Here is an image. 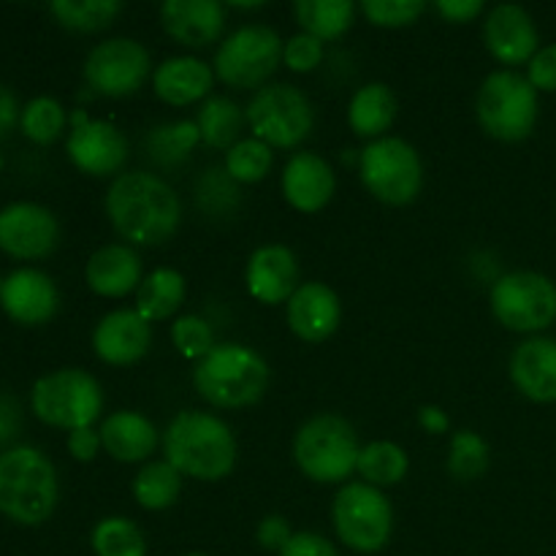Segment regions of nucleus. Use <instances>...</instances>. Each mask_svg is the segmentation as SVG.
<instances>
[{
  "instance_id": "nucleus-45",
  "label": "nucleus",
  "mask_w": 556,
  "mask_h": 556,
  "mask_svg": "<svg viewBox=\"0 0 556 556\" xmlns=\"http://www.w3.org/2000/svg\"><path fill=\"white\" fill-rule=\"evenodd\" d=\"M101 448H103L101 432H96L92 427L74 429V432L68 434V451H71V456H74V459L92 462Z\"/></svg>"
},
{
  "instance_id": "nucleus-22",
  "label": "nucleus",
  "mask_w": 556,
  "mask_h": 556,
  "mask_svg": "<svg viewBox=\"0 0 556 556\" xmlns=\"http://www.w3.org/2000/svg\"><path fill=\"white\" fill-rule=\"evenodd\" d=\"M248 288L261 304L291 302L299 291L296 255L286 244H264L248 261Z\"/></svg>"
},
{
  "instance_id": "nucleus-20",
  "label": "nucleus",
  "mask_w": 556,
  "mask_h": 556,
  "mask_svg": "<svg viewBox=\"0 0 556 556\" xmlns=\"http://www.w3.org/2000/svg\"><path fill=\"white\" fill-rule=\"evenodd\" d=\"M161 22L182 47H210L226 27V5L220 0H166Z\"/></svg>"
},
{
  "instance_id": "nucleus-25",
  "label": "nucleus",
  "mask_w": 556,
  "mask_h": 556,
  "mask_svg": "<svg viewBox=\"0 0 556 556\" xmlns=\"http://www.w3.org/2000/svg\"><path fill=\"white\" fill-rule=\"evenodd\" d=\"M212 81H215V68L190 54L163 60L152 74V87H155L157 98L172 106H188V103L201 101L204 96H210Z\"/></svg>"
},
{
  "instance_id": "nucleus-34",
  "label": "nucleus",
  "mask_w": 556,
  "mask_h": 556,
  "mask_svg": "<svg viewBox=\"0 0 556 556\" xmlns=\"http://www.w3.org/2000/svg\"><path fill=\"white\" fill-rule=\"evenodd\" d=\"M96 556H147V538L139 527L123 516H109L92 530Z\"/></svg>"
},
{
  "instance_id": "nucleus-3",
  "label": "nucleus",
  "mask_w": 556,
  "mask_h": 556,
  "mask_svg": "<svg viewBox=\"0 0 556 556\" xmlns=\"http://www.w3.org/2000/svg\"><path fill=\"white\" fill-rule=\"evenodd\" d=\"M58 472L33 445L0 454V514L25 527H38L58 508Z\"/></svg>"
},
{
  "instance_id": "nucleus-35",
  "label": "nucleus",
  "mask_w": 556,
  "mask_h": 556,
  "mask_svg": "<svg viewBox=\"0 0 556 556\" xmlns=\"http://www.w3.org/2000/svg\"><path fill=\"white\" fill-rule=\"evenodd\" d=\"M65 123H68V117H65L63 103L49 96L33 98L30 103H25V109L20 114L22 134L30 141H36V144H52V141H58Z\"/></svg>"
},
{
  "instance_id": "nucleus-48",
  "label": "nucleus",
  "mask_w": 556,
  "mask_h": 556,
  "mask_svg": "<svg viewBox=\"0 0 556 556\" xmlns=\"http://www.w3.org/2000/svg\"><path fill=\"white\" fill-rule=\"evenodd\" d=\"M20 103H16V96L11 92L9 85L0 81V141L14 130V125L20 123Z\"/></svg>"
},
{
  "instance_id": "nucleus-49",
  "label": "nucleus",
  "mask_w": 556,
  "mask_h": 556,
  "mask_svg": "<svg viewBox=\"0 0 556 556\" xmlns=\"http://www.w3.org/2000/svg\"><path fill=\"white\" fill-rule=\"evenodd\" d=\"M418 421H421V427L432 434L448 432V416L434 405L421 407V410H418Z\"/></svg>"
},
{
  "instance_id": "nucleus-27",
  "label": "nucleus",
  "mask_w": 556,
  "mask_h": 556,
  "mask_svg": "<svg viewBox=\"0 0 556 556\" xmlns=\"http://www.w3.org/2000/svg\"><path fill=\"white\" fill-rule=\"evenodd\" d=\"M396 117V98L383 81H369L358 87L348 106V123L364 139H383Z\"/></svg>"
},
{
  "instance_id": "nucleus-24",
  "label": "nucleus",
  "mask_w": 556,
  "mask_h": 556,
  "mask_svg": "<svg viewBox=\"0 0 556 556\" xmlns=\"http://www.w3.org/2000/svg\"><path fill=\"white\" fill-rule=\"evenodd\" d=\"M85 280L98 296L119 299L141 286V258L128 244H103L90 255L85 266Z\"/></svg>"
},
{
  "instance_id": "nucleus-47",
  "label": "nucleus",
  "mask_w": 556,
  "mask_h": 556,
  "mask_svg": "<svg viewBox=\"0 0 556 556\" xmlns=\"http://www.w3.org/2000/svg\"><path fill=\"white\" fill-rule=\"evenodd\" d=\"M434 9L448 22H470L483 11V0H440Z\"/></svg>"
},
{
  "instance_id": "nucleus-7",
  "label": "nucleus",
  "mask_w": 556,
  "mask_h": 556,
  "mask_svg": "<svg viewBox=\"0 0 556 556\" xmlns=\"http://www.w3.org/2000/svg\"><path fill=\"white\" fill-rule=\"evenodd\" d=\"M30 405L43 424L74 432L98 421L103 410V391L85 369H58L36 380Z\"/></svg>"
},
{
  "instance_id": "nucleus-37",
  "label": "nucleus",
  "mask_w": 556,
  "mask_h": 556,
  "mask_svg": "<svg viewBox=\"0 0 556 556\" xmlns=\"http://www.w3.org/2000/svg\"><path fill=\"white\" fill-rule=\"evenodd\" d=\"M275 152L258 139H239L226 152V174L233 182H261L269 174Z\"/></svg>"
},
{
  "instance_id": "nucleus-4",
  "label": "nucleus",
  "mask_w": 556,
  "mask_h": 556,
  "mask_svg": "<svg viewBox=\"0 0 556 556\" xmlns=\"http://www.w3.org/2000/svg\"><path fill=\"white\" fill-rule=\"evenodd\" d=\"M195 391L215 407H250L266 394L269 364L248 345H215L193 369Z\"/></svg>"
},
{
  "instance_id": "nucleus-8",
  "label": "nucleus",
  "mask_w": 556,
  "mask_h": 556,
  "mask_svg": "<svg viewBox=\"0 0 556 556\" xmlns=\"http://www.w3.org/2000/svg\"><path fill=\"white\" fill-rule=\"evenodd\" d=\"M362 182L378 201L391 206H405L416 201L424 185V166L416 147L400 136L375 139L358 152Z\"/></svg>"
},
{
  "instance_id": "nucleus-23",
  "label": "nucleus",
  "mask_w": 556,
  "mask_h": 556,
  "mask_svg": "<svg viewBox=\"0 0 556 556\" xmlns=\"http://www.w3.org/2000/svg\"><path fill=\"white\" fill-rule=\"evenodd\" d=\"M510 380L532 402H556V340L530 337L510 353Z\"/></svg>"
},
{
  "instance_id": "nucleus-31",
  "label": "nucleus",
  "mask_w": 556,
  "mask_h": 556,
  "mask_svg": "<svg viewBox=\"0 0 556 556\" xmlns=\"http://www.w3.org/2000/svg\"><path fill=\"white\" fill-rule=\"evenodd\" d=\"M407 467H410V459H407L405 448L389 443V440H378V443H369L367 448H362L356 470L362 472L364 483L380 489L400 483L407 476Z\"/></svg>"
},
{
  "instance_id": "nucleus-28",
  "label": "nucleus",
  "mask_w": 556,
  "mask_h": 556,
  "mask_svg": "<svg viewBox=\"0 0 556 556\" xmlns=\"http://www.w3.org/2000/svg\"><path fill=\"white\" fill-rule=\"evenodd\" d=\"M185 293H188L185 277L177 269L161 266L141 280L139 291H136V313L150 324L152 320H166L182 307Z\"/></svg>"
},
{
  "instance_id": "nucleus-26",
  "label": "nucleus",
  "mask_w": 556,
  "mask_h": 556,
  "mask_svg": "<svg viewBox=\"0 0 556 556\" xmlns=\"http://www.w3.org/2000/svg\"><path fill=\"white\" fill-rule=\"evenodd\" d=\"M101 443L117 462H144L157 445V429L147 416L134 410L112 413L101 424Z\"/></svg>"
},
{
  "instance_id": "nucleus-2",
  "label": "nucleus",
  "mask_w": 556,
  "mask_h": 556,
  "mask_svg": "<svg viewBox=\"0 0 556 556\" xmlns=\"http://www.w3.org/2000/svg\"><path fill=\"white\" fill-rule=\"evenodd\" d=\"M166 462L195 481H220L237 465V438L223 418L201 410H185L163 434Z\"/></svg>"
},
{
  "instance_id": "nucleus-38",
  "label": "nucleus",
  "mask_w": 556,
  "mask_h": 556,
  "mask_svg": "<svg viewBox=\"0 0 556 556\" xmlns=\"http://www.w3.org/2000/svg\"><path fill=\"white\" fill-rule=\"evenodd\" d=\"M199 141V125L190 123V119H179V123L174 125H161V128H155V134L150 136V150L161 163H174L182 161Z\"/></svg>"
},
{
  "instance_id": "nucleus-10",
  "label": "nucleus",
  "mask_w": 556,
  "mask_h": 556,
  "mask_svg": "<svg viewBox=\"0 0 556 556\" xmlns=\"http://www.w3.org/2000/svg\"><path fill=\"white\" fill-rule=\"evenodd\" d=\"M244 117L253 128V139L269 147H282V150L302 144L315 123L309 98L299 87L286 85V81L261 87L253 101L248 103Z\"/></svg>"
},
{
  "instance_id": "nucleus-17",
  "label": "nucleus",
  "mask_w": 556,
  "mask_h": 556,
  "mask_svg": "<svg viewBox=\"0 0 556 556\" xmlns=\"http://www.w3.org/2000/svg\"><path fill=\"white\" fill-rule=\"evenodd\" d=\"M0 307L20 326H43L58 315L60 291L43 271L16 269L5 277Z\"/></svg>"
},
{
  "instance_id": "nucleus-39",
  "label": "nucleus",
  "mask_w": 556,
  "mask_h": 556,
  "mask_svg": "<svg viewBox=\"0 0 556 556\" xmlns=\"http://www.w3.org/2000/svg\"><path fill=\"white\" fill-rule=\"evenodd\" d=\"M172 342L185 358H204L215 348V329L201 315H185L172 326Z\"/></svg>"
},
{
  "instance_id": "nucleus-21",
  "label": "nucleus",
  "mask_w": 556,
  "mask_h": 556,
  "mask_svg": "<svg viewBox=\"0 0 556 556\" xmlns=\"http://www.w3.org/2000/svg\"><path fill=\"white\" fill-rule=\"evenodd\" d=\"M337 190L334 168L315 152H296L282 168V195L299 212H320Z\"/></svg>"
},
{
  "instance_id": "nucleus-6",
  "label": "nucleus",
  "mask_w": 556,
  "mask_h": 556,
  "mask_svg": "<svg viewBox=\"0 0 556 556\" xmlns=\"http://www.w3.org/2000/svg\"><path fill=\"white\" fill-rule=\"evenodd\" d=\"M478 123L500 141H521L535 130L538 90L516 71H494L476 96Z\"/></svg>"
},
{
  "instance_id": "nucleus-12",
  "label": "nucleus",
  "mask_w": 556,
  "mask_h": 556,
  "mask_svg": "<svg viewBox=\"0 0 556 556\" xmlns=\"http://www.w3.org/2000/svg\"><path fill=\"white\" fill-rule=\"evenodd\" d=\"M282 47L286 43L269 25L237 27L215 52L217 79L242 90L264 85L280 65Z\"/></svg>"
},
{
  "instance_id": "nucleus-51",
  "label": "nucleus",
  "mask_w": 556,
  "mask_h": 556,
  "mask_svg": "<svg viewBox=\"0 0 556 556\" xmlns=\"http://www.w3.org/2000/svg\"><path fill=\"white\" fill-rule=\"evenodd\" d=\"M185 556H206V554H185Z\"/></svg>"
},
{
  "instance_id": "nucleus-11",
  "label": "nucleus",
  "mask_w": 556,
  "mask_h": 556,
  "mask_svg": "<svg viewBox=\"0 0 556 556\" xmlns=\"http://www.w3.org/2000/svg\"><path fill=\"white\" fill-rule=\"evenodd\" d=\"M492 313L505 329L532 334L556 320V282L541 271H510L492 286Z\"/></svg>"
},
{
  "instance_id": "nucleus-44",
  "label": "nucleus",
  "mask_w": 556,
  "mask_h": 556,
  "mask_svg": "<svg viewBox=\"0 0 556 556\" xmlns=\"http://www.w3.org/2000/svg\"><path fill=\"white\" fill-rule=\"evenodd\" d=\"M255 538H258V543L264 548H269V552H277L280 554L282 548L288 546V541L293 538L291 527H288V521L282 519V516L271 514L266 516L264 521L258 525V532H255Z\"/></svg>"
},
{
  "instance_id": "nucleus-42",
  "label": "nucleus",
  "mask_w": 556,
  "mask_h": 556,
  "mask_svg": "<svg viewBox=\"0 0 556 556\" xmlns=\"http://www.w3.org/2000/svg\"><path fill=\"white\" fill-rule=\"evenodd\" d=\"M527 79L535 90L556 92V43L538 49L535 58L530 60V76Z\"/></svg>"
},
{
  "instance_id": "nucleus-15",
  "label": "nucleus",
  "mask_w": 556,
  "mask_h": 556,
  "mask_svg": "<svg viewBox=\"0 0 556 556\" xmlns=\"http://www.w3.org/2000/svg\"><path fill=\"white\" fill-rule=\"evenodd\" d=\"M71 123L74 128L65 141V152L79 172L90 174V177H109L125 166L128 141L117 125L106 123V119H90L81 109L74 112Z\"/></svg>"
},
{
  "instance_id": "nucleus-19",
  "label": "nucleus",
  "mask_w": 556,
  "mask_h": 556,
  "mask_svg": "<svg viewBox=\"0 0 556 556\" xmlns=\"http://www.w3.org/2000/svg\"><path fill=\"white\" fill-rule=\"evenodd\" d=\"M340 320V296L324 282H302L288 302V326L304 342L329 340Z\"/></svg>"
},
{
  "instance_id": "nucleus-33",
  "label": "nucleus",
  "mask_w": 556,
  "mask_h": 556,
  "mask_svg": "<svg viewBox=\"0 0 556 556\" xmlns=\"http://www.w3.org/2000/svg\"><path fill=\"white\" fill-rule=\"evenodd\" d=\"M49 11L68 30L96 33L117 20L123 3L119 0H54Z\"/></svg>"
},
{
  "instance_id": "nucleus-36",
  "label": "nucleus",
  "mask_w": 556,
  "mask_h": 556,
  "mask_svg": "<svg viewBox=\"0 0 556 556\" xmlns=\"http://www.w3.org/2000/svg\"><path fill=\"white\" fill-rule=\"evenodd\" d=\"M489 470V445L472 429H459L451 438L448 472L456 481H478Z\"/></svg>"
},
{
  "instance_id": "nucleus-40",
  "label": "nucleus",
  "mask_w": 556,
  "mask_h": 556,
  "mask_svg": "<svg viewBox=\"0 0 556 556\" xmlns=\"http://www.w3.org/2000/svg\"><path fill=\"white\" fill-rule=\"evenodd\" d=\"M362 11L378 27H405L427 11V3L424 0H364Z\"/></svg>"
},
{
  "instance_id": "nucleus-5",
  "label": "nucleus",
  "mask_w": 556,
  "mask_h": 556,
  "mask_svg": "<svg viewBox=\"0 0 556 556\" xmlns=\"http://www.w3.org/2000/svg\"><path fill=\"white\" fill-rule=\"evenodd\" d=\"M358 434L334 413H320L299 427L293 438V459L315 483H342L358 467Z\"/></svg>"
},
{
  "instance_id": "nucleus-43",
  "label": "nucleus",
  "mask_w": 556,
  "mask_h": 556,
  "mask_svg": "<svg viewBox=\"0 0 556 556\" xmlns=\"http://www.w3.org/2000/svg\"><path fill=\"white\" fill-rule=\"evenodd\" d=\"M280 556H340V552L318 532H296Z\"/></svg>"
},
{
  "instance_id": "nucleus-32",
  "label": "nucleus",
  "mask_w": 556,
  "mask_h": 556,
  "mask_svg": "<svg viewBox=\"0 0 556 556\" xmlns=\"http://www.w3.org/2000/svg\"><path fill=\"white\" fill-rule=\"evenodd\" d=\"M179 489H182V476L166 459L150 462L134 478V497L147 510L172 508L179 497Z\"/></svg>"
},
{
  "instance_id": "nucleus-46",
  "label": "nucleus",
  "mask_w": 556,
  "mask_h": 556,
  "mask_svg": "<svg viewBox=\"0 0 556 556\" xmlns=\"http://www.w3.org/2000/svg\"><path fill=\"white\" fill-rule=\"evenodd\" d=\"M22 427V410L16 400L5 391H0V445L11 443L20 434Z\"/></svg>"
},
{
  "instance_id": "nucleus-30",
  "label": "nucleus",
  "mask_w": 556,
  "mask_h": 556,
  "mask_svg": "<svg viewBox=\"0 0 556 556\" xmlns=\"http://www.w3.org/2000/svg\"><path fill=\"white\" fill-rule=\"evenodd\" d=\"M244 114L231 98L226 96H212L206 98L204 106L199 109V134L201 141L206 147H215V150H231L239 141V130L244 125Z\"/></svg>"
},
{
  "instance_id": "nucleus-1",
  "label": "nucleus",
  "mask_w": 556,
  "mask_h": 556,
  "mask_svg": "<svg viewBox=\"0 0 556 556\" xmlns=\"http://www.w3.org/2000/svg\"><path fill=\"white\" fill-rule=\"evenodd\" d=\"M106 215L114 231L130 244H163L177 233L182 204L166 179L128 172L109 185Z\"/></svg>"
},
{
  "instance_id": "nucleus-18",
  "label": "nucleus",
  "mask_w": 556,
  "mask_h": 556,
  "mask_svg": "<svg viewBox=\"0 0 556 556\" xmlns=\"http://www.w3.org/2000/svg\"><path fill=\"white\" fill-rule=\"evenodd\" d=\"M152 345L150 320L141 318L136 309H114L98 320L92 331V348L103 364L128 367L147 356Z\"/></svg>"
},
{
  "instance_id": "nucleus-29",
  "label": "nucleus",
  "mask_w": 556,
  "mask_h": 556,
  "mask_svg": "<svg viewBox=\"0 0 556 556\" xmlns=\"http://www.w3.org/2000/svg\"><path fill=\"white\" fill-rule=\"evenodd\" d=\"M293 14L304 33L320 38V41H331L353 25L356 3L353 0H296Z\"/></svg>"
},
{
  "instance_id": "nucleus-13",
  "label": "nucleus",
  "mask_w": 556,
  "mask_h": 556,
  "mask_svg": "<svg viewBox=\"0 0 556 556\" xmlns=\"http://www.w3.org/2000/svg\"><path fill=\"white\" fill-rule=\"evenodd\" d=\"M150 52L136 38H106L85 60L87 85L103 96H134L150 76Z\"/></svg>"
},
{
  "instance_id": "nucleus-9",
  "label": "nucleus",
  "mask_w": 556,
  "mask_h": 556,
  "mask_svg": "<svg viewBox=\"0 0 556 556\" xmlns=\"http://www.w3.org/2000/svg\"><path fill=\"white\" fill-rule=\"evenodd\" d=\"M331 516H334V530L340 541L358 554L383 552L394 530L391 503L380 489L364 481L345 483L337 492Z\"/></svg>"
},
{
  "instance_id": "nucleus-16",
  "label": "nucleus",
  "mask_w": 556,
  "mask_h": 556,
  "mask_svg": "<svg viewBox=\"0 0 556 556\" xmlns=\"http://www.w3.org/2000/svg\"><path fill=\"white\" fill-rule=\"evenodd\" d=\"M486 49L505 65L530 63L541 49V36L530 11L516 3H500L489 11L483 22Z\"/></svg>"
},
{
  "instance_id": "nucleus-41",
  "label": "nucleus",
  "mask_w": 556,
  "mask_h": 556,
  "mask_svg": "<svg viewBox=\"0 0 556 556\" xmlns=\"http://www.w3.org/2000/svg\"><path fill=\"white\" fill-rule=\"evenodd\" d=\"M320 60H324V41L304 30L288 38L286 47H282V63L291 71H299V74H307V71L318 68Z\"/></svg>"
},
{
  "instance_id": "nucleus-14",
  "label": "nucleus",
  "mask_w": 556,
  "mask_h": 556,
  "mask_svg": "<svg viewBox=\"0 0 556 556\" xmlns=\"http://www.w3.org/2000/svg\"><path fill=\"white\" fill-rule=\"evenodd\" d=\"M60 223L52 210L33 201H16L0 210V250L11 258L38 261L54 253Z\"/></svg>"
},
{
  "instance_id": "nucleus-50",
  "label": "nucleus",
  "mask_w": 556,
  "mask_h": 556,
  "mask_svg": "<svg viewBox=\"0 0 556 556\" xmlns=\"http://www.w3.org/2000/svg\"><path fill=\"white\" fill-rule=\"evenodd\" d=\"M3 282H5V277H0V293H3Z\"/></svg>"
}]
</instances>
